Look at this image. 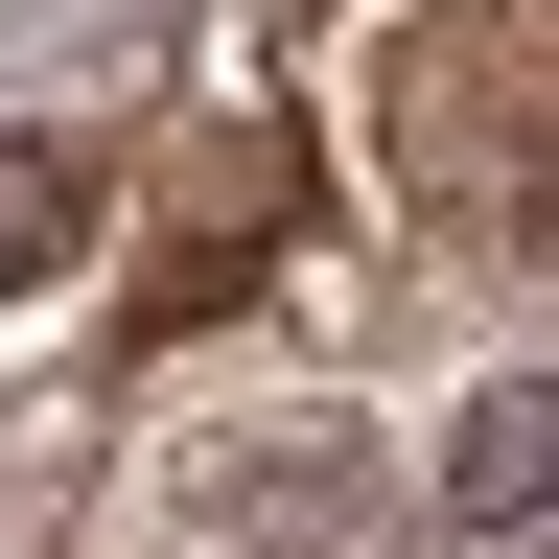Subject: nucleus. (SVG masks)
Segmentation results:
<instances>
[{"mask_svg":"<svg viewBox=\"0 0 559 559\" xmlns=\"http://www.w3.org/2000/svg\"><path fill=\"white\" fill-rule=\"evenodd\" d=\"M396 187L443 234L559 257V0H419L396 24Z\"/></svg>","mask_w":559,"mask_h":559,"instance_id":"1","label":"nucleus"},{"mask_svg":"<svg viewBox=\"0 0 559 559\" xmlns=\"http://www.w3.org/2000/svg\"><path fill=\"white\" fill-rule=\"evenodd\" d=\"M443 536L466 559H559V373H489L443 419Z\"/></svg>","mask_w":559,"mask_h":559,"instance_id":"2","label":"nucleus"},{"mask_svg":"<svg viewBox=\"0 0 559 559\" xmlns=\"http://www.w3.org/2000/svg\"><path fill=\"white\" fill-rule=\"evenodd\" d=\"M94 257V140H0V280H70Z\"/></svg>","mask_w":559,"mask_h":559,"instance_id":"3","label":"nucleus"}]
</instances>
